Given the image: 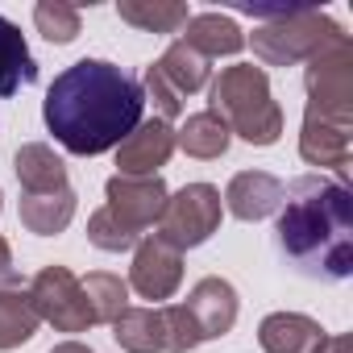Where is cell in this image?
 I'll return each mask as SVG.
<instances>
[{
    "mask_svg": "<svg viewBox=\"0 0 353 353\" xmlns=\"http://www.w3.org/2000/svg\"><path fill=\"white\" fill-rule=\"evenodd\" d=\"M145 92L141 83L104 59H79L46 88L42 117L67 154L96 158L117 150L141 125Z\"/></svg>",
    "mask_w": 353,
    "mask_h": 353,
    "instance_id": "cell-1",
    "label": "cell"
},
{
    "mask_svg": "<svg viewBox=\"0 0 353 353\" xmlns=\"http://www.w3.org/2000/svg\"><path fill=\"white\" fill-rule=\"evenodd\" d=\"M279 262L312 283H345L353 274V196L341 179L299 174L283 188L274 221Z\"/></svg>",
    "mask_w": 353,
    "mask_h": 353,
    "instance_id": "cell-2",
    "label": "cell"
},
{
    "mask_svg": "<svg viewBox=\"0 0 353 353\" xmlns=\"http://www.w3.org/2000/svg\"><path fill=\"white\" fill-rule=\"evenodd\" d=\"M225 129H237L250 145H274L283 133V112L270 100V83L262 67H225L212 83V108Z\"/></svg>",
    "mask_w": 353,
    "mask_h": 353,
    "instance_id": "cell-3",
    "label": "cell"
},
{
    "mask_svg": "<svg viewBox=\"0 0 353 353\" xmlns=\"http://www.w3.org/2000/svg\"><path fill=\"white\" fill-rule=\"evenodd\" d=\"M341 38V30L320 17V13H291V17H270L254 34V54L270 67H287L299 59H312L324 42Z\"/></svg>",
    "mask_w": 353,
    "mask_h": 353,
    "instance_id": "cell-4",
    "label": "cell"
},
{
    "mask_svg": "<svg viewBox=\"0 0 353 353\" xmlns=\"http://www.w3.org/2000/svg\"><path fill=\"white\" fill-rule=\"evenodd\" d=\"M221 225V192L208 183H192L179 196H166V208L158 216V241L174 250H192L204 245Z\"/></svg>",
    "mask_w": 353,
    "mask_h": 353,
    "instance_id": "cell-5",
    "label": "cell"
},
{
    "mask_svg": "<svg viewBox=\"0 0 353 353\" xmlns=\"http://www.w3.org/2000/svg\"><path fill=\"white\" fill-rule=\"evenodd\" d=\"M30 303L38 312V320H50L54 328L63 332H83L92 324V312H88V299H83V287L71 270L63 266H46L34 287H30Z\"/></svg>",
    "mask_w": 353,
    "mask_h": 353,
    "instance_id": "cell-6",
    "label": "cell"
},
{
    "mask_svg": "<svg viewBox=\"0 0 353 353\" xmlns=\"http://www.w3.org/2000/svg\"><path fill=\"white\" fill-rule=\"evenodd\" d=\"M104 192H108V212L125 229H133L137 237L150 225H158V216L166 208V183L158 174H141V179H133V174H112Z\"/></svg>",
    "mask_w": 353,
    "mask_h": 353,
    "instance_id": "cell-7",
    "label": "cell"
},
{
    "mask_svg": "<svg viewBox=\"0 0 353 353\" xmlns=\"http://www.w3.org/2000/svg\"><path fill=\"white\" fill-rule=\"evenodd\" d=\"M183 279V266H179V250L150 237L137 245V258H133V274H129V287L141 295V299H170L174 287Z\"/></svg>",
    "mask_w": 353,
    "mask_h": 353,
    "instance_id": "cell-8",
    "label": "cell"
},
{
    "mask_svg": "<svg viewBox=\"0 0 353 353\" xmlns=\"http://www.w3.org/2000/svg\"><path fill=\"white\" fill-rule=\"evenodd\" d=\"M299 150H303V158L316 162V166H336V170H345V162H349V112L307 108Z\"/></svg>",
    "mask_w": 353,
    "mask_h": 353,
    "instance_id": "cell-9",
    "label": "cell"
},
{
    "mask_svg": "<svg viewBox=\"0 0 353 353\" xmlns=\"http://www.w3.org/2000/svg\"><path fill=\"white\" fill-rule=\"evenodd\" d=\"M183 312L192 316L200 341H212V336H225L237 320V291L225 283V279H200L183 303Z\"/></svg>",
    "mask_w": 353,
    "mask_h": 353,
    "instance_id": "cell-10",
    "label": "cell"
},
{
    "mask_svg": "<svg viewBox=\"0 0 353 353\" xmlns=\"http://www.w3.org/2000/svg\"><path fill=\"white\" fill-rule=\"evenodd\" d=\"M174 150V133L170 125L158 117V121H141L121 145H117V166L121 174H133V179H141V174H154V166H162Z\"/></svg>",
    "mask_w": 353,
    "mask_h": 353,
    "instance_id": "cell-11",
    "label": "cell"
},
{
    "mask_svg": "<svg viewBox=\"0 0 353 353\" xmlns=\"http://www.w3.org/2000/svg\"><path fill=\"white\" fill-rule=\"evenodd\" d=\"M112 336L129 353H166L170 349L166 307H125L112 320Z\"/></svg>",
    "mask_w": 353,
    "mask_h": 353,
    "instance_id": "cell-12",
    "label": "cell"
},
{
    "mask_svg": "<svg viewBox=\"0 0 353 353\" xmlns=\"http://www.w3.org/2000/svg\"><path fill=\"white\" fill-rule=\"evenodd\" d=\"M225 204L237 221H262L283 204V183L266 170H241L225 192Z\"/></svg>",
    "mask_w": 353,
    "mask_h": 353,
    "instance_id": "cell-13",
    "label": "cell"
},
{
    "mask_svg": "<svg viewBox=\"0 0 353 353\" xmlns=\"http://www.w3.org/2000/svg\"><path fill=\"white\" fill-rule=\"evenodd\" d=\"M258 341H262V349H266V353H316V349H320V341H324V332H320V324H316V320H307V316L274 312V316H266V320H262Z\"/></svg>",
    "mask_w": 353,
    "mask_h": 353,
    "instance_id": "cell-14",
    "label": "cell"
},
{
    "mask_svg": "<svg viewBox=\"0 0 353 353\" xmlns=\"http://www.w3.org/2000/svg\"><path fill=\"white\" fill-rule=\"evenodd\" d=\"M30 83H38V63L26 46V34L9 17H0V100H9Z\"/></svg>",
    "mask_w": 353,
    "mask_h": 353,
    "instance_id": "cell-15",
    "label": "cell"
},
{
    "mask_svg": "<svg viewBox=\"0 0 353 353\" xmlns=\"http://www.w3.org/2000/svg\"><path fill=\"white\" fill-rule=\"evenodd\" d=\"M17 179L26 196H42V192H63L67 188V166L63 158H54L50 145L34 141L17 150Z\"/></svg>",
    "mask_w": 353,
    "mask_h": 353,
    "instance_id": "cell-16",
    "label": "cell"
},
{
    "mask_svg": "<svg viewBox=\"0 0 353 353\" xmlns=\"http://www.w3.org/2000/svg\"><path fill=\"white\" fill-rule=\"evenodd\" d=\"M183 46H192L200 59H221V54H237L245 46L241 30L221 17V13H200V17H188V34L179 38Z\"/></svg>",
    "mask_w": 353,
    "mask_h": 353,
    "instance_id": "cell-17",
    "label": "cell"
},
{
    "mask_svg": "<svg viewBox=\"0 0 353 353\" xmlns=\"http://www.w3.org/2000/svg\"><path fill=\"white\" fill-rule=\"evenodd\" d=\"M75 216V192L63 188V192H42V196H21V225L30 233H59L67 229V221Z\"/></svg>",
    "mask_w": 353,
    "mask_h": 353,
    "instance_id": "cell-18",
    "label": "cell"
},
{
    "mask_svg": "<svg viewBox=\"0 0 353 353\" xmlns=\"http://www.w3.org/2000/svg\"><path fill=\"white\" fill-rule=\"evenodd\" d=\"M154 71L179 92V96H188V92H200L204 83H208V59H200L192 46H183V42H170V50L154 63Z\"/></svg>",
    "mask_w": 353,
    "mask_h": 353,
    "instance_id": "cell-19",
    "label": "cell"
},
{
    "mask_svg": "<svg viewBox=\"0 0 353 353\" xmlns=\"http://www.w3.org/2000/svg\"><path fill=\"white\" fill-rule=\"evenodd\" d=\"M174 145H183L188 154L196 158H221L229 150V129L216 112H196L188 117V125L179 129V137H174Z\"/></svg>",
    "mask_w": 353,
    "mask_h": 353,
    "instance_id": "cell-20",
    "label": "cell"
},
{
    "mask_svg": "<svg viewBox=\"0 0 353 353\" xmlns=\"http://www.w3.org/2000/svg\"><path fill=\"white\" fill-rule=\"evenodd\" d=\"M79 287H83V299H88L92 324H100V320L112 324V320L129 307V283H121L117 274H88Z\"/></svg>",
    "mask_w": 353,
    "mask_h": 353,
    "instance_id": "cell-21",
    "label": "cell"
},
{
    "mask_svg": "<svg viewBox=\"0 0 353 353\" xmlns=\"http://www.w3.org/2000/svg\"><path fill=\"white\" fill-rule=\"evenodd\" d=\"M34 328H38V312H34L30 295L0 291V349H13V345L30 341Z\"/></svg>",
    "mask_w": 353,
    "mask_h": 353,
    "instance_id": "cell-22",
    "label": "cell"
},
{
    "mask_svg": "<svg viewBox=\"0 0 353 353\" xmlns=\"http://www.w3.org/2000/svg\"><path fill=\"white\" fill-rule=\"evenodd\" d=\"M117 13H121V21L150 30V34H174L188 21V5H150V0H121Z\"/></svg>",
    "mask_w": 353,
    "mask_h": 353,
    "instance_id": "cell-23",
    "label": "cell"
},
{
    "mask_svg": "<svg viewBox=\"0 0 353 353\" xmlns=\"http://www.w3.org/2000/svg\"><path fill=\"white\" fill-rule=\"evenodd\" d=\"M88 241L96 245V250H108V254H121V250H129V245H137L141 237L133 233V229H125L108 208H100L96 216H92V225H88Z\"/></svg>",
    "mask_w": 353,
    "mask_h": 353,
    "instance_id": "cell-24",
    "label": "cell"
},
{
    "mask_svg": "<svg viewBox=\"0 0 353 353\" xmlns=\"http://www.w3.org/2000/svg\"><path fill=\"white\" fill-rule=\"evenodd\" d=\"M34 21L46 42H71L79 34V9H71V5H38Z\"/></svg>",
    "mask_w": 353,
    "mask_h": 353,
    "instance_id": "cell-25",
    "label": "cell"
},
{
    "mask_svg": "<svg viewBox=\"0 0 353 353\" xmlns=\"http://www.w3.org/2000/svg\"><path fill=\"white\" fill-rule=\"evenodd\" d=\"M145 92H150V100L158 104L162 121H166V117H179V112H183V96L174 92V88H170V83H166V79H162L154 67H145Z\"/></svg>",
    "mask_w": 353,
    "mask_h": 353,
    "instance_id": "cell-26",
    "label": "cell"
},
{
    "mask_svg": "<svg viewBox=\"0 0 353 353\" xmlns=\"http://www.w3.org/2000/svg\"><path fill=\"white\" fill-rule=\"evenodd\" d=\"M21 283V274H17V266H13V254H9V241L0 237V287H17Z\"/></svg>",
    "mask_w": 353,
    "mask_h": 353,
    "instance_id": "cell-27",
    "label": "cell"
},
{
    "mask_svg": "<svg viewBox=\"0 0 353 353\" xmlns=\"http://www.w3.org/2000/svg\"><path fill=\"white\" fill-rule=\"evenodd\" d=\"M316 353H349V341H345V336H324Z\"/></svg>",
    "mask_w": 353,
    "mask_h": 353,
    "instance_id": "cell-28",
    "label": "cell"
},
{
    "mask_svg": "<svg viewBox=\"0 0 353 353\" xmlns=\"http://www.w3.org/2000/svg\"><path fill=\"white\" fill-rule=\"evenodd\" d=\"M50 353H92V349H83V345H75V341H67V345H59V349H50Z\"/></svg>",
    "mask_w": 353,
    "mask_h": 353,
    "instance_id": "cell-29",
    "label": "cell"
}]
</instances>
